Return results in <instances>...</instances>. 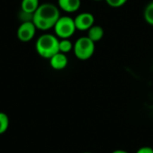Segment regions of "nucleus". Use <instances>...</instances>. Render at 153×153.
<instances>
[{
	"label": "nucleus",
	"mask_w": 153,
	"mask_h": 153,
	"mask_svg": "<svg viewBox=\"0 0 153 153\" xmlns=\"http://www.w3.org/2000/svg\"><path fill=\"white\" fill-rule=\"evenodd\" d=\"M49 63L52 69L56 70H61V69H64L67 66L68 59L65 53L58 51L57 53H56L49 59Z\"/></svg>",
	"instance_id": "7"
},
{
	"label": "nucleus",
	"mask_w": 153,
	"mask_h": 153,
	"mask_svg": "<svg viewBox=\"0 0 153 153\" xmlns=\"http://www.w3.org/2000/svg\"><path fill=\"white\" fill-rule=\"evenodd\" d=\"M39 5V0H22L21 3L22 11L28 14H33L37 10Z\"/></svg>",
	"instance_id": "10"
},
{
	"label": "nucleus",
	"mask_w": 153,
	"mask_h": 153,
	"mask_svg": "<svg viewBox=\"0 0 153 153\" xmlns=\"http://www.w3.org/2000/svg\"><path fill=\"white\" fill-rule=\"evenodd\" d=\"M143 17L148 24L153 26V1L150 2L145 6L143 11Z\"/></svg>",
	"instance_id": "11"
},
{
	"label": "nucleus",
	"mask_w": 153,
	"mask_h": 153,
	"mask_svg": "<svg viewBox=\"0 0 153 153\" xmlns=\"http://www.w3.org/2000/svg\"><path fill=\"white\" fill-rule=\"evenodd\" d=\"M135 153H153V148L150 146H143L138 149Z\"/></svg>",
	"instance_id": "15"
},
{
	"label": "nucleus",
	"mask_w": 153,
	"mask_h": 153,
	"mask_svg": "<svg viewBox=\"0 0 153 153\" xmlns=\"http://www.w3.org/2000/svg\"><path fill=\"white\" fill-rule=\"evenodd\" d=\"M92 41L97 42L100 41L103 36H104V29L100 25H95L93 24L89 30H88V35H87Z\"/></svg>",
	"instance_id": "9"
},
{
	"label": "nucleus",
	"mask_w": 153,
	"mask_h": 153,
	"mask_svg": "<svg viewBox=\"0 0 153 153\" xmlns=\"http://www.w3.org/2000/svg\"><path fill=\"white\" fill-rule=\"evenodd\" d=\"M94 1H102V0H94Z\"/></svg>",
	"instance_id": "17"
},
{
	"label": "nucleus",
	"mask_w": 153,
	"mask_h": 153,
	"mask_svg": "<svg viewBox=\"0 0 153 153\" xmlns=\"http://www.w3.org/2000/svg\"><path fill=\"white\" fill-rule=\"evenodd\" d=\"M58 6L66 13H74L81 6V0H58Z\"/></svg>",
	"instance_id": "8"
},
{
	"label": "nucleus",
	"mask_w": 153,
	"mask_h": 153,
	"mask_svg": "<svg viewBox=\"0 0 153 153\" xmlns=\"http://www.w3.org/2000/svg\"><path fill=\"white\" fill-rule=\"evenodd\" d=\"M9 127L8 115L3 112H0V134L4 133Z\"/></svg>",
	"instance_id": "13"
},
{
	"label": "nucleus",
	"mask_w": 153,
	"mask_h": 153,
	"mask_svg": "<svg viewBox=\"0 0 153 153\" xmlns=\"http://www.w3.org/2000/svg\"><path fill=\"white\" fill-rule=\"evenodd\" d=\"M36 26L32 21H26L23 22L17 30V37L22 41H29L33 39L36 33Z\"/></svg>",
	"instance_id": "5"
},
{
	"label": "nucleus",
	"mask_w": 153,
	"mask_h": 153,
	"mask_svg": "<svg viewBox=\"0 0 153 153\" xmlns=\"http://www.w3.org/2000/svg\"><path fill=\"white\" fill-rule=\"evenodd\" d=\"M105 1L109 6L114 8H118L126 5L128 0H105Z\"/></svg>",
	"instance_id": "14"
},
{
	"label": "nucleus",
	"mask_w": 153,
	"mask_h": 153,
	"mask_svg": "<svg viewBox=\"0 0 153 153\" xmlns=\"http://www.w3.org/2000/svg\"><path fill=\"white\" fill-rule=\"evenodd\" d=\"M74 52L80 60H87L91 59L95 51V42L88 36L79 38L74 44Z\"/></svg>",
	"instance_id": "3"
},
{
	"label": "nucleus",
	"mask_w": 153,
	"mask_h": 153,
	"mask_svg": "<svg viewBox=\"0 0 153 153\" xmlns=\"http://www.w3.org/2000/svg\"><path fill=\"white\" fill-rule=\"evenodd\" d=\"M82 153H91V152H82Z\"/></svg>",
	"instance_id": "18"
},
{
	"label": "nucleus",
	"mask_w": 153,
	"mask_h": 153,
	"mask_svg": "<svg viewBox=\"0 0 153 153\" xmlns=\"http://www.w3.org/2000/svg\"><path fill=\"white\" fill-rule=\"evenodd\" d=\"M111 153H129L128 151H125V150H121V149H118V150H115L113 151Z\"/></svg>",
	"instance_id": "16"
},
{
	"label": "nucleus",
	"mask_w": 153,
	"mask_h": 153,
	"mask_svg": "<svg viewBox=\"0 0 153 153\" xmlns=\"http://www.w3.org/2000/svg\"><path fill=\"white\" fill-rule=\"evenodd\" d=\"M95 22V18L92 14L84 12L82 14H79L74 18V23L76 30L79 31H88Z\"/></svg>",
	"instance_id": "6"
},
{
	"label": "nucleus",
	"mask_w": 153,
	"mask_h": 153,
	"mask_svg": "<svg viewBox=\"0 0 153 153\" xmlns=\"http://www.w3.org/2000/svg\"><path fill=\"white\" fill-rule=\"evenodd\" d=\"M74 49V44L69 39H61L59 41V51L63 53H68Z\"/></svg>",
	"instance_id": "12"
},
{
	"label": "nucleus",
	"mask_w": 153,
	"mask_h": 153,
	"mask_svg": "<svg viewBox=\"0 0 153 153\" xmlns=\"http://www.w3.org/2000/svg\"><path fill=\"white\" fill-rule=\"evenodd\" d=\"M55 32L60 39H69L76 31L74 19L70 16H60L54 25Z\"/></svg>",
	"instance_id": "4"
},
{
	"label": "nucleus",
	"mask_w": 153,
	"mask_h": 153,
	"mask_svg": "<svg viewBox=\"0 0 153 153\" xmlns=\"http://www.w3.org/2000/svg\"><path fill=\"white\" fill-rule=\"evenodd\" d=\"M36 50L39 56L49 60L59 51V40L53 34H43L36 41Z\"/></svg>",
	"instance_id": "2"
},
{
	"label": "nucleus",
	"mask_w": 153,
	"mask_h": 153,
	"mask_svg": "<svg viewBox=\"0 0 153 153\" xmlns=\"http://www.w3.org/2000/svg\"><path fill=\"white\" fill-rule=\"evenodd\" d=\"M60 17V12L57 6L53 4L45 3L39 5L33 13L32 22L37 29L47 31L53 28Z\"/></svg>",
	"instance_id": "1"
}]
</instances>
